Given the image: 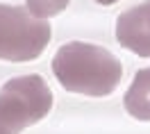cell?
<instances>
[{"label": "cell", "mask_w": 150, "mask_h": 134, "mask_svg": "<svg viewBox=\"0 0 150 134\" xmlns=\"http://www.w3.org/2000/svg\"><path fill=\"white\" fill-rule=\"evenodd\" d=\"M52 109V91L41 75L11 77L0 89V134H21Z\"/></svg>", "instance_id": "7a4b0ae2"}, {"label": "cell", "mask_w": 150, "mask_h": 134, "mask_svg": "<svg viewBox=\"0 0 150 134\" xmlns=\"http://www.w3.org/2000/svg\"><path fill=\"white\" fill-rule=\"evenodd\" d=\"M52 73L66 91L103 98L116 91L123 77V66L107 48L71 41L57 50Z\"/></svg>", "instance_id": "6da1fadb"}, {"label": "cell", "mask_w": 150, "mask_h": 134, "mask_svg": "<svg viewBox=\"0 0 150 134\" xmlns=\"http://www.w3.org/2000/svg\"><path fill=\"white\" fill-rule=\"evenodd\" d=\"M28 2V11L37 18H50L57 16L59 11H64L71 0H25Z\"/></svg>", "instance_id": "8992f818"}, {"label": "cell", "mask_w": 150, "mask_h": 134, "mask_svg": "<svg viewBox=\"0 0 150 134\" xmlns=\"http://www.w3.org/2000/svg\"><path fill=\"white\" fill-rule=\"evenodd\" d=\"M125 111L137 121H150V68H141L134 75L123 98Z\"/></svg>", "instance_id": "5b68a950"}, {"label": "cell", "mask_w": 150, "mask_h": 134, "mask_svg": "<svg viewBox=\"0 0 150 134\" xmlns=\"http://www.w3.org/2000/svg\"><path fill=\"white\" fill-rule=\"evenodd\" d=\"M52 30L46 20L32 16L25 7L0 2V59L32 61L41 57Z\"/></svg>", "instance_id": "3957f363"}, {"label": "cell", "mask_w": 150, "mask_h": 134, "mask_svg": "<svg viewBox=\"0 0 150 134\" xmlns=\"http://www.w3.org/2000/svg\"><path fill=\"white\" fill-rule=\"evenodd\" d=\"M98 5H114V2H118V0H96Z\"/></svg>", "instance_id": "52a82bcc"}, {"label": "cell", "mask_w": 150, "mask_h": 134, "mask_svg": "<svg viewBox=\"0 0 150 134\" xmlns=\"http://www.w3.org/2000/svg\"><path fill=\"white\" fill-rule=\"evenodd\" d=\"M116 39L139 57H150V0L130 7L116 18Z\"/></svg>", "instance_id": "277c9868"}]
</instances>
